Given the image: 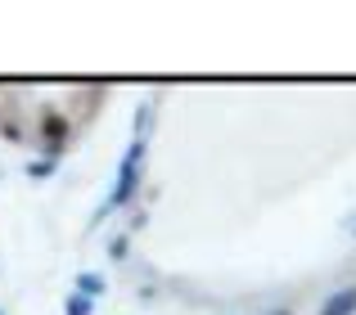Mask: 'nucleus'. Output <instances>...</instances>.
Returning a JSON list of instances; mask_svg holds the SVG:
<instances>
[{
  "instance_id": "1",
  "label": "nucleus",
  "mask_w": 356,
  "mask_h": 315,
  "mask_svg": "<svg viewBox=\"0 0 356 315\" xmlns=\"http://www.w3.org/2000/svg\"><path fill=\"white\" fill-rule=\"evenodd\" d=\"M145 153H149V140H131V144H127V153H122V162H118L113 194H108V198L95 207V221H104L108 212L127 207V203L136 198V189H140V171H145Z\"/></svg>"
},
{
  "instance_id": "2",
  "label": "nucleus",
  "mask_w": 356,
  "mask_h": 315,
  "mask_svg": "<svg viewBox=\"0 0 356 315\" xmlns=\"http://www.w3.org/2000/svg\"><path fill=\"white\" fill-rule=\"evenodd\" d=\"M36 131H41L45 149H54V144H68V135H72V122H68L63 113H54V108H45V113H41V122H36Z\"/></svg>"
},
{
  "instance_id": "3",
  "label": "nucleus",
  "mask_w": 356,
  "mask_h": 315,
  "mask_svg": "<svg viewBox=\"0 0 356 315\" xmlns=\"http://www.w3.org/2000/svg\"><path fill=\"white\" fill-rule=\"evenodd\" d=\"M316 315H356V289L330 293V298L321 302V311H316Z\"/></svg>"
},
{
  "instance_id": "4",
  "label": "nucleus",
  "mask_w": 356,
  "mask_h": 315,
  "mask_svg": "<svg viewBox=\"0 0 356 315\" xmlns=\"http://www.w3.org/2000/svg\"><path fill=\"white\" fill-rule=\"evenodd\" d=\"M72 293H81V298L95 302V298H104V293H108V280L99 271H81L77 280H72Z\"/></svg>"
},
{
  "instance_id": "5",
  "label": "nucleus",
  "mask_w": 356,
  "mask_h": 315,
  "mask_svg": "<svg viewBox=\"0 0 356 315\" xmlns=\"http://www.w3.org/2000/svg\"><path fill=\"white\" fill-rule=\"evenodd\" d=\"M131 131H136V140H149V131H154V108H136V122H131Z\"/></svg>"
},
{
  "instance_id": "6",
  "label": "nucleus",
  "mask_w": 356,
  "mask_h": 315,
  "mask_svg": "<svg viewBox=\"0 0 356 315\" xmlns=\"http://www.w3.org/2000/svg\"><path fill=\"white\" fill-rule=\"evenodd\" d=\"M90 311H95V302L81 298V293H68V298H63V315H90Z\"/></svg>"
},
{
  "instance_id": "7",
  "label": "nucleus",
  "mask_w": 356,
  "mask_h": 315,
  "mask_svg": "<svg viewBox=\"0 0 356 315\" xmlns=\"http://www.w3.org/2000/svg\"><path fill=\"white\" fill-rule=\"evenodd\" d=\"M127 253H131V235H113V239H108V257H113V262H127Z\"/></svg>"
},
{
  "instance_id": "8",
  "label": "nucleus",
  "mask_w": 356,
  "mask_h": 315,
  "mask_svg": "<svg viewBox=\"0 0 356 315\" xmlns=\"http://www.w3.org/2000/svg\"><path fill=\"white\" fill-rule=\"evenodd\" d=\"M54 167H59V162H50V158H36V162H27V176H32V180H45V176H54Z\"/></svg>"
},
{
  "instance_id": "9",
  "label": "nucleus",
  "mask_w": 356,
  "mask_h": 315,
  "mask_svg": "<svg viewBox=\"0 0 356 315\" xmlns=\"http://www.w3.org/2000/svg\"><path fill=\"white\" fill-rule=\"evenodd\" d=\"M0 131H5L9 140H23V126H18V122H5V126H0Z\"/></svg>"
},
{
  "instance_id": "10",
  "label": "nucleus",
  "mask_w": 356,
  "mask_h": 315,
  "mask_svg": "<svg viewBox=\"0 0 356 315\" xmlns=\"http://www.w3.org/2000/svg\"><path fill=\"white\" fill-rule=\"evenodd\" d=\"M266 315H293V311H289V307H280V311H266Z\"/></svg>"
},
{
  "instance_id": "11",
  "label": "nucleus",
  "mask_w": 356,
  "mask_h": 315,
  "mask_svg": "<svg viewBox=\"0 0 356 315\" xmlns=\"http://www.w3.org/2000/svg\"><path fill=\"white\" fill-rule=\"evenodd\" d=\"M0 126H5V117H0Z\"/></svg>"
},
{
  "instance_id": "12",
  "label": "nucleus",
  "mask_w": 356,
  "mask_h": 315,
  "mask_svg": "<svg viewBox=\"0 0 356 315\" xmlns=\"http://www.w3.org/2000/svg\"><path fill=\"white\" fill-rule=\"evenodd\" d=\"M0 315H5V311H0Z\"/></svg>"
},
{
  "instance_id": "13",
  "label": "nucleus",
  "mask_w": 356,
  "mask_h": 315,
  "mask_svg": "<svg viewBox=\"0 0 356 315\" xmlns=\"http://www.w3.org/2000/svg\"><path fill=\"white\" fill-rule=\"evenodd\" d=\"M352 230H356V225H352Z\"/></svg>"
}]
</instances>
